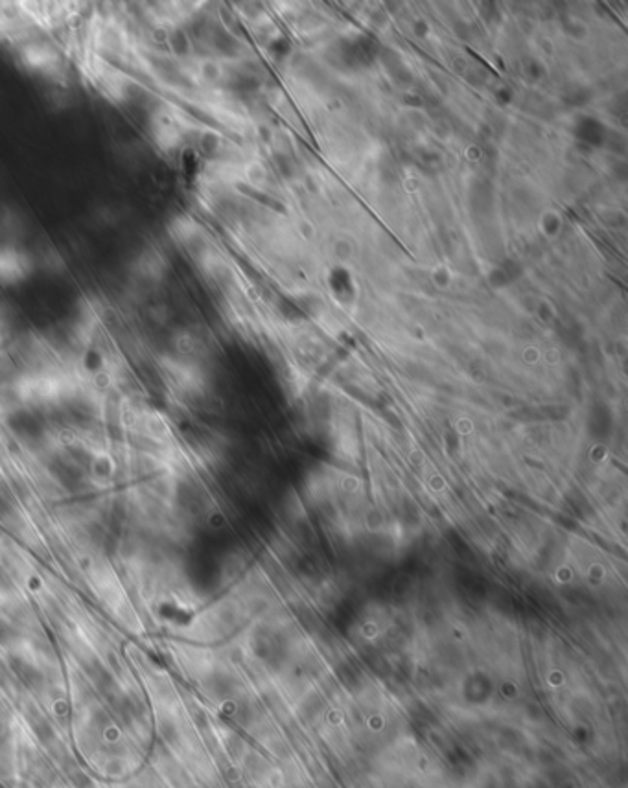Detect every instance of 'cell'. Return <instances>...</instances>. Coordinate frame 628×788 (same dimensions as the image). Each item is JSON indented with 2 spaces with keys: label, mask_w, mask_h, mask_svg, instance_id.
<instances>
[{
  "label": "cell",
  "mask_w": 628,
  "mask_h": 788,
  "mask_svg": "<svg viewBox=\"0 0 628 788\" xmlns=\"http://www.w3.org/2000/svg\"><path fill=\"white\" fill-rule=\"evenodd\" d=\"M85 76L90 79L94 87L100 90L101 95L111 98V100H123L128 98V93L131 88L130 76L118 66H112L106 58H100L96 53L88 52L82 65Z\"/></svg>",
  "instance_id": "6da1fadb"
},
{
  "label": "cell",
  "mask_w": 628,
  "mask_h": 788,
  "mask_svg": "<svg viewBox=\"0 0 628 788\" xmlns=\"http://www.w3.org/2000/svg\"><path fill=\"white\" fill-rule=\"evenodd\" d=\"M152 133L157 146L165 151H171L181 144L182 120L176 107L160 106L152 114Z\"/></svg>",
  "instance_id": "7a4b0ae2"
},
{
  "label": "cell",
  "mask_w": 628,
  "mask_h": 788,
  "mask_svg": "<svg viewBox=\"0 0 628 788\" xmlns=\"http://www.w3.org/2000/svg\"><path fill=\"white\" fill-rule=\"evenodd\" d=\"M21 59L29 71L45 76H53L61 72L63 61L58 48L47 41H29L21 48Z\"/></svg>",
  "instance_id": "3957f363"
},
{
  "label": "cell",
  "mask_w": 628,
  "mask_h": 788,
  "mask_svg": "<svg viewBox=\"0 0 628 788\" xmlns=\"http://www.w3.org/2000/svg\"><path fill=\"white\" fill-rule=\"evenodd\" d=\"M32 269V260L24 251L12 245L0 247V282H19Z\"/></svg>",
  "instance_id": "277c9868"
}]
</instances>
